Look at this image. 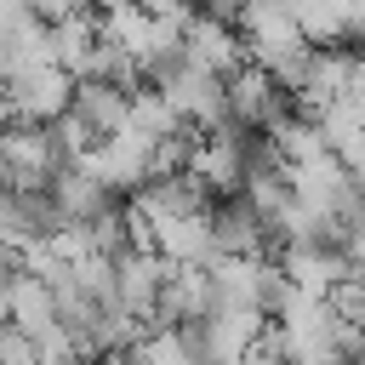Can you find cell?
I'll use <instances>...</instances> for the list:
<instances>
[{"mask_svg": "<svg viewBox=\"0 0 365 365\" xmlns=\"http://www.w3.org/2000/svg\"><path fill=\"white\" fill-rule=\"evenodd\" d=\"M211 245H217V257H268V228L234 194V200H217L211 205Z\"/></svg>", "mask_w": 365, "mask_h": 365, "instance_id": "277c9868", "label": "cell"}, {"mask_svg": "<svg viewBox=\"0 0 365 365\" xmlns=\"http://www.w3.org/2000/svg\"><path fill=\"white\" fill-rule=\"evenodd\" d=\"M11 91V108H17V125H51V120H63L68 114V97H74V80L63 74V68H40V74H29V80H17V86H6Z\"/></svg>", "mask_w": 365, "mask_h": 365, "instance_id": "7a4b0ae2", "label": "cell"}, {"mask_svg": "<svg viewBox=\"0 0 365 365\" xmlns=\"http://www.w3.org/2000/svg\"><path fill=\"white\" fill-rule=\"evenodd\" d=\"M68 114L86 120V125L97 131V143H103V137H120V131H125V114H131V91L103 86V80H74Z\"/></svg>", "mask_w": 365, "mask_h": 365, "instance_id": "5b68a950", "label": "cell"}, {"mask_svg": "<svg viewBox=\"0 0 365 365\" xmlns=\"http://www.w3.org/2000/svg\"><path fill=\"white\" fill-rule=\"evenodd\" d=\"M0 365H40L34 359V342L17 325H0Z\"/></svg>", "mask_w": 365, "mask_h": 365, "instance_id": "ba28073f", "label": "cell"}, {"mask_svg": "<svg viewBox=\"0 0 365 365\" xmlns=\"http://www.w3.org/2000/svg\"><path fill=\"white\" fill-rule=\"evenodd\" d=\"M125 131H137V137H148V143H165V137H177L182 131V120L171 114V103L160 97V91H131V114H125Z\"/></svg>", "mask_w": 365, "mask_h": 365, "instance_id": "52a82bcc", "label": "cell"}, {"mask_svg": "<svg viewBox=\"0 0 365 365\" xmlns=\"http://www.w3.org/2000/svg\"><path fill=\"white\" fill-rule=\"evenodd\" d=\"M51 211H57V228H91L97 217H108L114 205H125V200H114L103 182H91V177H80V171H63V177H51Z\"/></svg>", "mask_w": 365, "mask_h": 365, "instance_id": "3957f363", "label": "cell"}, {"mask_svg": "<svg viewBox=\"0 0 365 365\" xmlns=\"http://www.w3.org/2000/svg\"><path fill=\"white\" fill-rule=\"evenodd\" d=\"M6 325H17L29 342H34V336H46V331L57 325V314H51V291H46L34 274H17V279H11V308H6Z\"/></svg>", "mask_w": 365, "mask_h": 365, "instance_id": "8992f818", "label": "cell"}, {"mask_svg": "<svg viewBox=\"0 0 365 365\" xmlns=\"http://www.w3.org/2000/svg\"><path fill=\"white\" fill-rule=\"evenodd\" d=\"M182 63L200 68V74H211V80H228L245 63V46H240L234 29H222V23H211V17L194 11V23L182 29Z\"/></svg>", "mask_w": 365, "mask_h": 365, "instance_id": "6da1fadb", "label": "cell"}]
</instances>
